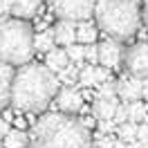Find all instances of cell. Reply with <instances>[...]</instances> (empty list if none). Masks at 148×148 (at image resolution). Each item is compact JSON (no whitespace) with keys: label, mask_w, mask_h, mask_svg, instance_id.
<instances>
[{"label":"cell","mask_w":148,"mask_h":148,"mask_svg":"<svg viewBox=\"0 0 148 148\" xmlns=\"http://www.w3.org/2000/svg\"><path fill=\"white\" fill-rule=\"evenodd\" d=\"M0 148H5V144H2V137H0Z\"/></svg>","instance_id":"35"},{"label":"cell","mask_w":148,"mask_h":148,"mask_svg":"<svg viewBox=\"0 0 148 148\" xmlns=\"http://www.w3.org/2000/svg\"><path fill=\"white\" fill-rule=\"evenodd\" d=\"M137 139L148 144V123H139L137 126Z\"/></svg>","instance_id":"29"},{"label":"cell","mask_w":148,"mask_h":148,"mask_svg":"<svg viewBox=\"0 0 148 148\" xmlns=\"http://www.w3.org/2000/svg\"><path fill=\"white\" fill-rule=\"evenodd\" d=\"M34 29L23 18L0 20V61L25 65L34 56Z\"/></svg>","instance_id":"4"},{"label":"cell","mask_w":148,"mask_h":148,"mask_svg":"<svg viewBox=\"0 0 148 148\" xmlns=\"http://www.w3.org/2000/svg\"><path fill=\"white\" fill-rule=\"evenodd\" d=\"M54 45H56V40H54V29L52 27L43 29V32H38L36 36H34V49H36V52L47 54Z\"/></svg>","instance_id":"17"},{"label":"cell","mask_w":148,"mask_h":148,"mask_svg":"<svg viewBox=\"0 0 148 148\" xmlns=\"http://www.w3.org/2000/svg\"><path fill=\"white\" fill-rule=\"evenodd\" d=\"M43 0H11V16L14 18H34L38 14V7H40Z\"/></svg>","instance_id":"13"},{"label":"cell","mask_w":148,"mask_h":148,"mask_svg":"<svg viewBox=\"0 0 148 148\" xmlns=\"http://www.w3.org/2000/svg\"><path fill=\"white\" fill-rule=\"evenodd\" d=\"M137 126L139 123H135V121H126V123L117 126V137H119L121 141H126V144L135 141V139H137Z\"/></svg>","instance_id":"22"},{"label":"cell","mask_w":148,"mask_h":148,"mask_svg":"<svg viewBox=\"0 0 148 148\" xmlns=\"http://www.w3.org/2000/svg\"><path fill=\"white\" fill-rule=\"evenodd\" d=\"M61 90V81L45 63H25L14 72L11 106L20 112H43Z\"/></svg>","instance_id":"1"},{"label":"cell","mask_w":148,"mask_h":148,"mask_svg":"<svg viewBox=\"0 0 148 148\" xmlns=\"http://www.w3.org/2000/svg\"><path fill=\"white\" fill-rule=\"evenodd\" d=\"M7 132H9V123H7L5 117H0V137H5Z\"/></svg>","instance_id":"30"},{"label":"cell","mask_w":148,"mask_h":148,"mask_svg":"<svg viewBox=\"0 0 148 148\" xmlns=\"http://www.w3.org/2000/svg\"><path fill=\"white\" fill-rule=\"evenodd\" d=\"M81 88H92V85H99V79H97V65L88 63L81 67V72H79V83Z\"/></svg>","instance_id":"19"},{"label":"cell","mask_w":148,"mask_h":148,"mask_svg":"<svg viewBox=\"0 0 148 148\" xmlns=\"http://www.w3.org/2000/svg\"><path fill=\"white\" fill-rule=\"evenodd\" d=\"M94 119H97V117H94V114H92V117H83V119H81V121H83V123H85V126H88V128H92V126H94Z\"/></svg>","instance_id":"32"},{"label":"cell","mask_w":148,"mask_h":148,"mask_svg":"<svg viewBox=\"0 0 148 148\" xmlns=\"http://www.w3.org/2000/svg\"><path fill=\"white\" fill-rule=\"evenodd\" d=\"M123 61V47L117 38H106L103 43H99V63L106 65L108 70H117Z\"/></svg>","instance_id":"9"},{"label":"cell","mask_w":148,"mask_h":148,"mask_svg":"<svg viewBox=\"0 0 148 148\" xmlns=\"http://www.w3.org/2000/svg\"><path fill=\"white\" fill-rule=\"evenodd\" d=\"M117 146V137H112L110 135H106V132H99L97 137H92V148H114Z\"/></svg>","instance_id":"23"},{"label":"cell","mask_w":148,"mask_h":148,"mask_svg":"<svg viewBox=\"0 0 148 148\" xmlns=\"http://www.w3.org/2000/svg\"><path fill=\"white\" fill-rule=\"evenodd\" d=\"M72 61H70V56H67V52L63 49H58V47H52L49 52L45 54V65L52 70V72H61L65 65H70Z\"/></svg>","instance_id":"14"},{"label":"cell","mask_w":148,"mask_h":148,"mask_svg":"<svg viewBox=\"0 0 148 148\" xmlns=\"http://www.w3.org/2000/svg\"><path fill=\"white\" fill-rule=\"evenodd\" d=\"M52 11L58 18L67 20H88L94 16L97 0H49Z\"/></svg>","instance_id":"5"},{"label":"cell","mask_w":148,"mask_h":148,"mask_svg":"<svg viewBox=\"0 0 148 148\" xmlns=\"http://www.w3.org/2000/svg\"><path fill=\"white\" fill-rule=\"evenodd\" d=\"M141 92H144V79H139L135 74L126 72L119 81H117V97H119L123 103L141 99Z\"/></svg>","instance_id":"8"},{"label":"cell","mask_w":148,"mask_h":148,"mask_svg":"<svg viewBox=\"0 0 148 148\" xmlns=\"http://www.w3.org/2000/svg\"><path fill=\"white\" fill-rule=\"evenodd\" d=\"M123 65H126V72L146 81L148 79V40H141L137 45L128 47L123 52Z\"/></svg>","instance_id":"6"},{"label":"cell","mask_w":148,"mask_h":148,"mask_svg":"<svg viewBox=\"0 0 148 148\" xmlns=\"http://www.w3.org/2000/svg\"><path fill=\"white\" fill-rule=\"evenodd\" d=\"M132 2H137V0H132Z\"/></svg>","instance_id":"36"},{"label":"cell","mask_w":148,"mask_h":148,"mask_svg":"<svg viewBox=\"0 0 148 148\" xmlns=\"http://www.w3.org/2000/svg\"><path fill=\"white\" fill-rule=\"evenodd\" d=\"M117 106H119V97H97L92 114L97 119H112Z\"/></svg>","instance_id":"12"},{"label":"cell","mask_w":148,"mask_h":148,"mask_svg":"<svg viewBox=\"0 0 148 148\" xmlns=\"http://www.w3.org/2000/svg\"><path fill=\"white\" fill-rule=\"evenodd\" d=\"M83 99H85V97L79 92L74 85H65V88H61V90L56 92V97H54L58 110L67 112V114H74V112L83 110Z\"/></svg>","instance_id":"7"},{"label":"cell","mask_w":148,"mask_h":148,"mask_svg":"<svg viewBox=\"0 0 148 148\" xmlns=\"http://www.w3.org/2000/svg\"><path fill=\"white\" fill-rule=\"evenodd\" d=\"M65 52H67V56H70L72 63H76L79 67H83V61H85V45L83 43L74 40L70 45H65Z\"/></svg>","instance_id":"21"},{"label":"cell","mask_w":148,"mask_h":148,"mask_svg":"<svg viewBox=\"0 0 148 148\" xmlns=\"http://www.w3.org/2000/svg\"><path fill=\"white\" fill-rule=\"evenodd\" d=\"M52 29H54V40L58 45H70L76 40V20L61 18Z\"/></svg>","instance_id":"11"},{"label":"cell","mask_w":148,"mask_h":148,"mask_svg":"<svg viewBox=\"0 0 148 148\" xmlns=\"http://www.w3.org/2000/svg\"><path fill=\"white\" fill-rule=\"evenodd\" d=\"M11 14V0H0V20L9 18Z\"/></svg>","instance_id":"28"},{"label":"cell","mask_w":148,"mask_h":148,"mask_svg":"<svg viewBox=\"0 0 148 148\" xmlns=\"http://www.w3.org/2000/svg\"><path fill=\"white\" fill-rule=\"evenodd\" d=\"M126 108H128V121H135V123H146L148 121V106L141 103L139 99L126 103Z\"/></svg>","instance_id":"18"},{"label":"cell","mask_w":148,"mask_h":148,"mask_svg":"<svg viewBox=\"0 0 148 148\" xmlns=\"http://www.w3.org/2000/svg\"><path fill=\"white\" fill-rule=\"evenodd\" d=\"M97 97H117V81L106 79L103 83H99V92Z\"/></svg>","instance_id":"24"},{"label":"cell","mask_w":148,"mask_h":148,"mask_svg":"<svg viewBox=\"0 0 148 148\" xmlns=\"http://www.w3.org/2000/svg\"><path fill=\"white\" fill-rule=\"evenodd\" d=\"M141 97H144V99L148 101V79L144 81V92H141Z\"/></svg>","instance_id":"33"},{"label":"cell","mask_w":148,"mask_h":148,"mask_svg":"<svg viewBox=\"0 0 148 148\" xmlns=\"http://www.w3.org/2000/svg\"><path fill=\"white\" fill-rule=\"evenodd\" d=\"M97 126H99V132H106V135L117 132V123L112 119H97Z\"/></svg>","instance_id":"27"},{"label":"cell","mask_w":148,"mask_h":148,"mask_svg":"<svg viewBox=\"0 0 148 148\" xmlns=\"http://www.w3.org/2000/svg\"><path fill=\"white\" fill-rule=\"evenodd\" d=\"M144 23L148 25V0H146V7H144Z\"/></svg>","instance_id":"34"},{"label":"cell","mask_w":148,"mask_h":148,"mask_svg":"<svg viewBox=\"0 0 148 148\" xmlns=\"http://www.w3.org/2000/svg\"><path fill=\"white\" fill-rule=\"evenodd\" d=\"M2 144L5 148H27L32 141H29V135L23 128H9V132L2 137Z\"/></svg>","instance_id":"16"},{"label":"cell","mask_w":148,"mask_h":148,"mask_svg":"<svg viewBox=\"0 0 148 148\" xmlns=\"http://www.w3.org/2000/svg\"><path fill=\"white\" fill-rule=\"evenodd\" d=\"M112 121L117 123V126H121V123H126L128 121V108H126V103L123 106H117V110H114V117H112Z\"/></svg>","instance_id":"26"},{"label":"cell","mask_w":148,"mask_h":148,"mask_svg":"<svg viewBox=\"0 0 148 148\" xmlns=\"http://www.w3.org/2000/svg\"><path fill=\"white\" fill-rule=\"evenodd\" d=\"M14 65L0 61V110L7 108L11 103V81H14Z\"/></svg>","instance_id":"10"},{"label":"cell","mask_w":148,"mask_h":148,"mask_svg":"<svg viewBox=\"0 0 148 148\" xmlns=\"http://www.w3.org/2000/svg\"><path fill=\"white\" fill-rule=\"evenodd\" d=\"M85 61L92 63V65L99 63V45L97 43H88L85 45Z\"/></svg>","instance_id":"25"},{"label":"cell","mask_w":148,"mask_h":148,"mask_svg":"<svg viewBox=\"0 0 148 148\" xmlns=\"http://www.w3.org/2000/svg\"><path fill=\"white\" fill-rule=\"evenodd\" d=\"M79 72H81V67L76 63H70V65H65L61 72H56V76H58V81L63 85H76L79 83Z\"/></svg>","instance_id":"20"},{"label":"cell","mask_w":148,"mask_h":148,"mask_svg":"<svg viewBox=\"0 0 148 148\" xmlns=\"http://www.w3.org/2000/svg\"><path fill=\"white\" fill-rule=\"evenodd\" d=\"M32 148H92V132L67 112H47L32 123Z\"/></svg>","instance_id":"2"},{"label":"cell","mask_w":148,"mask_h":148,"mask_svg":"<svg viewBox=\"0 0 148 148\" xmlns=\"http://www.w3.org/2000/svg\"><path fill=\"white\" fill-rule=\"evenodd\" d=\"M126 148H148V144H144V141H139V139H135V141H130V144H126Z\"/></svg>","instance_id":"31"},{"label":"cell","mask_w":148,"mask_h":148,"mask_svg":"<svg viewBox=\"0 0 148 148\" xmlns=\"http://www.w3.org/2000/svg\"><path fill=\"white\" fill-rule=\"evenodd\" d=\"M97 27L106 36L126 40L139 29V7L132 0H97L94 7Z\"/></svg>","instance_id":"3"},{"label":"cell","mask_w":148,"mask_h":148,"mask_svg":"<svg viewBox=\"0 0 148 148\" xmlns=\"http://www.w3.org/2000/svg\"><path fill=\"white\" fill-rule=\"evenodd\" d=\"M97 34H99V27H97L90 18L88 20H76V40H79V43H83V45L94 43V40H97Z\"/></svg>","instance_id":"15"}]
</instances>
